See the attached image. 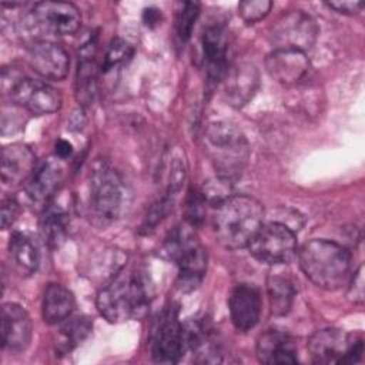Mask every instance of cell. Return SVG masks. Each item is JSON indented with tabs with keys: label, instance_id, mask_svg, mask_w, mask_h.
<instances>
[{
	"label": "cell",
	"instance_id": "6da1fadb",
	"mask_svg": "<svg viewBox=\"0 0 365 365\" xmlns=\"http://www.w3.org/2000/svg\"><path fill=\"white\" fill-rule=\"evenodd\" d=\"M151 289L145 278L135 271L121 269L97 294L98 312L113 324L141 318L148 309Z\"/></svg>",
	"mask_w": 365,
	"mask_h": 365
},
{
	"label": "cell",
	"instance_id": "7a4b0ae2",
	"mask_svg": "<svg viewBox=\"0 0 365 365\" xmlns=\"http://www.w3.org/2000/svg\"><path fill=\"white\" fill-rule=\"evenodd\" d=\"M264 221L262 204L248 195H231L214 217L217 241L228 250L248 247Z\"/></svg>",
	"mask_w": 365,
	"mask_h": 365
},
{
	"label": "cell",
	"instance_id": "3957f363",
	"mask_svg": "<svg viewBox=\"0 0 365 365\" xmlns=\"http://www.w3.org/2000/svg\"><path fill=\"white\" fill-rule=\"evenodd\" d=\"M297 254L302 272L318 288L334 291L346 281L351 255L342 245L328 240H311Z\"/></svg>",
	"mask_w": 365,
	"mask_h": 365
},
{
	"label": "cell",
	"instance_id": "277c9868",
	"mask_svg": "<svg viewBox=\"0 0 365 365\" xmlns=\"http://www.w3.org/2000/svg\"><path fill=\"white\" fill-rule=\"evenodd\" d=\"M127 200L121 175L107 163L97 161L90 173L87 210L90 221L106 227L120 218Z\"/></svg>",
	"mask_w": 365,
	"mask_h": 365
},
{
	"label": "cell",
	"instance_id": "5b68a950",
	"mask_svg": "<svg viewBox=\"0 0 365 365\" xmlns=\"http://www.w3.org/2000/svg\"><path fill=\"white\" fill-rule=\"evenodd\" d=\"M205 151L218 175L237 178L248 160V143L244 134L232 124L218 121L208 125L204 137Z\"/></svg>",
	"mask_w": 365,
	"mask_h": 365
},
{
	"label": "cell",
	"instance_id": "8992f818",
	"mask_svg": "<svg viewBox=\"0 0 365 365\" xmlns=\"http://www.w3.org/2000/svg\"><path fill=\"white\" fill-rule=\"evenodd\" d=\"M308 351L317 364H355L361 361L364 341L338 328H324L309 336Z\"/></svg>",
	"mask_w": 365,
	"mask_h": 365
},
{
	"label": "cell",
	"instance_id": "52a82bcc",
	"mask_svg": "<svg viewBox=\"0 0 365 365\" xmlns=\"http://www.w3.org/2000/svg\"><path fill=\"white\" fill-rule=\"evenodd\" d=\"M248 250L250 254L262 264H288L298 252L295 231L278 221L262 224L250 242Z\"/></svg>",
	"mask_w": 365,
	"mask_h": 365
},
{
	"label": "cell",
	"instance_id": "ba28073f",
	"mask_svg": "<svg viewBox=\"0 0 365 365\" xmlns=\"http://www.w3.org/2000/svg\"><path fill=\"white\" fill-rule=\"evenodd\" d=\"M81 24L78 9L66 1L37 3L26 17V27L36 34L68 36L74 34Z\"/></svg>",
	"mask_w": 365,
	"mask_h": 365
},
{
	"label": "cell",
	"instance_id": "9c48e42d",
	"mask_svg": "<svg viewBox=\"0 0 365 365\" xmlns=\"http://www.w3.org/2000/svg\"><path fill=\"white\" fill-rule=\"evenodd\" d=\"M317 36V23L309 14L301 10H292L282 14L271 29V41L275 48H295L305 51L312 47Z\"/></svg>",
	"mask_w": 365,
	"mask_h": 365
},
{
	"label": "cell",
	"instance_id": "30bf717a",
	"mask_svg": "<svg viewBox=\"0 0 365 365\" xmlns=\"http://www.w3.org/2000/svg\"><path fill=\"white\" fill-rule=\"evenodd\" d=\"M185 351L182 324L177 309L170 307L163 311L151 334V355L163 364L177 362Z\"/></svg>",
	"mask_w": 365,
	"mask_h": 365
},
{
	"label": "cell",
	"instance_id": "8fae6325",
	"mask_svg": "<svg viewBox=\"0 0 365 365\" xmlns=\"http://www.w3.org/2000/svg\"><path fill=\"white\" fill-rule=\"evenodd\" d=\"M10 94L19 107L36 115L51 114L61 107L58 90L40 80L20 77L11 83Z\"/></svg>",
	"mask_w": 365,
	"mask_h": 365
},
{
	"label": "cell",
	"instance_id": "7c38bea8",
	"mask_svg": "<svg viewBox=\"0 0 365 365\" xmlns=\"http://www.w3.org/2000/svg\"><path fill=\"white\" fill-rule=\"evenodd\" d=\"M230 36L222 24L208 26L202 34V56L210 84L222 80L228 71Z\"/></svg>",
	"mask_w": 365,
	"mask_h": 365
},
{
	"label": "cell",
	"instance_id": "4fadbf2b",
	"mask_svg": "<svg viewBox=\"0 0 365 365\" xmlns=\"http://www.w3.org/2000/svg\"><path fill=\"white\" fill-rule=\"evenodd\" d=\"M30 67L44 78L63 80L70 67L67 51L51 40H37L29 48Z\"/></svg>",
	"mask_w": 365,
	"mask_h": 365
},
{
	"label": "cell",
	"instance_id": "5bb4252c",
	"mask_svg": "<svg viewBox=\"0 0 365 365\" xmlns=\"http://www.w3.org/2000/svg\"><path fill=\"white\" fill-rule=\"evenodd\" d=\"M185 349H190L201 362H218L221 344L210 319L195 317L182 324Z\"/></svg>",
	"mask_w": 365,
	"mask_h": 365
},
{
	"label": "cell",
	"instance_id": "9a60e30c",
	"mask_svg": "<svg viewBox=\"0 0 365 365\" xmlns=\"http://www.w3.org/2000/svg\"><path fill=\"white\" fill-rule=\"evenodd\" d=\"M31 319L27 311L14 302L1 307V345L10 352H23L31 341Z\"/></svg>",
	"mask_w": 365,
	"mask_h": 365
},
{
	"label": "cell",
	"instance_id": "2e32d148",
	"mask_svg": "<svg viewBox=\"0 0 365 365\" xmlns=\"http://www.w3.org/2000/svg\"><path fill=\"white\" fill-rule=\"evenodd\" d=\"M268 74L278 83L289 86L298 83L309 70L305 51L295 48H274L265 58Z\"/></svg>",
	"mask_w": 365,
	"mask_h": 365
},
{
	"label": "cell",
	"instance_id": "e0dca14e",
	"mask_svg": "<svg viewBox=\"0 0 365 365\" xmlns=\"http://www.w3.org/2000/svg\"><path fill=\"white\" fill-rule=\"evenodd\" d=\"M231 322L240 332L254 328L261 314L259 291L251 284L237 285L228 299Z\"/></svg>",
	"mask_w": 365,
	"mask_h": 365
},
{
	"label": "cell",
	"instance_id": "ac0fdd59",
	"mask_svg": "<svg viewBox=\"0 0 365 365\" xmlns=\"http://www.w3.org/2000/svg\"><path fill=\"white\" fill-rule=\"evenodd\" d=\"M64 178V165L60 158H47L36 165L31 177L26 182L29 200L36 205H44L58 190Z\"/></svg>",
	"mask_w": 365,
	"mask_h": 365
},
{
	"label": "cell",
	"instance_id": "d6986e66",
	"mask_svg": "<svg viewBox=\"0 0 365 365\" xmlns=\"http://www.w3.org/2000/svg\"><path fill=\"white\" fill-rule=\"evenodd\" d=\"M259 86V74L254 64L240 63L228 68L224 77V94L234 107L248 104Z\"/></svg>",
	"mask_w": 365,
	"mask_h": 365
},
{
	"label": "cell",
	"instance_id": "ffe728a7",
	"mask_svg": "<svg viewBox=\"0 0 365 365\" xmlns=\"http://www.w3.org/2000/svg\"><path fill=\"white\" fill-rule=\"evenodd\" d=\"M34 153L21 143H14L1 151V180L4 185L16 187L27 182L36 170Z\"/></svg>",
	"mask_w": 365,
	"mask_h": 365
},
{
	"label": "cell",
	"instance_id": "44dd1931",
	"mask_svg": "<svg viewBox=\"0 0 365 365\" xmlns=\"http://www.w3.org/2000/svg\"><path fill=\"white\" fill-rule=\"evenodd\" d=\"M257 356L264 364H295L297 351L288 334L278 329H268L257 341Z\"/></svg>",
	"mask_w": 365,
	"mask_h": 365
},
{
	"label": "cell",
	"instance_id": "7402d4cb",
	"mask_svg": "<svg viewBox=\"0 0 365 365\" xmlns=\"http://www.w3.org/2000/svg\"><path fill=\"white\" fill-rule=\"evenodd\" d=\"M178 278L177 285L182 292L195 289L207 271V251L195 241L177 259Z\"/></svg>",
	"mask_w": 365,
	"mask_h": 365
},
{
	"label": "cell",
	"instance_id": "603a6c76",
	"mask_svg": "<svg viewBox=\"0 0 365 365\" xmlns=\"http://www.w3.org/2000/svg\"><path fill=\"white\" fill-rule=\"evenodd\" d=\"M76 307L74 295L60 284H50L43 297L41 314L44 322L57 325L71 317Z\"/></svg>",
	"mask_w": 365,
	"mask_h": 365
},
{
	"label": "cell",
	"instance_id": "cb8c5ba5",
	"mask_svg": "<svg viewBox=\"0 0 365 365\" xmlns=\"http://www.w3.org/2000/svg\"><path fill=\"white\" fill-rule=\"evenodd\" d=\"M97 86V70L94 64V41L83 47L76 74V97L78 104L87 107L93 103Z\"/></svg>",
	"mask_w": 365,
	"mask_h": 365
},
{
	"label": "cell",
	"instance_id": "d4e9b609",
	"mask_svg": "<svg viewBox=\"0 0 365 365\" xmlns=\"http://www.w3.org/2000/svg\"><path fill=\"white\" fill-rule=\"evenodd\" d=\"M10 257L23 275H31L38 268L40 254L37 244L27 232H14L9 242Z\"/></svg>",
	"mask_w": 365,
	"mask_h": 365
},
{
	"label": "cell",
	"instance_id": "484cf974",
	"mask_svg": "<svg viewBox=\"0 0 365 365\" xmlns=\"http://www.w3.org/2000/svg\"><path fill=\"white\" fill-rule=\"evenodd\" d=\"M267 292L271 314L281 317L289 312L295 298V287L288 277L281 274L268 275Z\"/></svg>",
	"mask_w": 365,
	"mask_h": 365
},
{
	"label": "cell",
	"instance_id": "4316f807",
	"mask_svg": "<svg viewBox=\"0 0 365 365\" xmlns=\"http://www.w3.org/2000/svg\"><path fill=\"white\" fill-rule=\"evenodd\" d=\"M66 321L67 322L60 328V341H58V348L64 352L71 351L78 344H81L88 336L93 328L91 321L84 315H77L73 318L70 317Z\"/></svg>",
	"mask_w": 365,
	"mask_h": 365
},
{
	"label": "cell",
	"instance_id": "83f0119b",
	"mask_svg": "<svg viewBox=\"0 0 365 365\" xmlns=\"http://www.w3.org/2000/svg\"><path fill=\"white\" fill-rule=\"evenodd\" d=\"M44 241L50 248H58L67 235V215L60 208L47 210L41 222Z\"/></svg>",
	"mask_w": 365,
	"mask_h": 365
},
{
	"label": "cell",
	"instance_id": "f1b7e54d",
	"mask_svg": "<svg viewBox=\"0 0 365 365\" xmlns=\"http://www.w3.org/2000/svg\"><path fill=\"white\" fill-rule=\"evenodd\" d=\"M200 194L205 204L220 207L224 201H227L232 195L231 180L221 175L210 178L204 182Z\"/></svg>",
	"mask_w": 365,
	"mask_h": 365
},
{
	"label": "cell",
	"instance_id": "f546056e",
	"mask_svg": "<svg viewBox=\"0 0 365 365\" xmlns=\"http://www.w3.org/2000/svg\"><path fill=\"white\" fill-rule=\"evenodd\" d=\"M198 16H200L198 3H194V1L184 3L177 17V34L181 38V41H187L191 37Z\"/></svg>",
	"mask_w": 365,
	"mask_h": 365
},
{
	"label": "cell",
	"instance_id": "4dcf8cb0",
	"mask_svg": "<svg viewBox=\"0 0 365 365\" xmlns=\"http://www.w3.org/2000/svg\"><path fill=\"white\" fill-rule=\"evenodd\" d=\"M272 3L268 0H245L238 4V14L247 24L262 20L271 10Z\"/></svg>",
	"mask_w": 365,
	"mask_h": 365
},
{
	"label": "cell",
	"instance_id": "1f68e13d",
	"mask_svg": "<svg viewBox=\"0 0 365 365\" xmlns=\"http://www.w3.org/2000/svg\"><path fill=\"white\" fill-rule=\"evenodd\" d=\"M133 54V48L131 46L121 40V38H115L110 43L106 57H104V63H103V70L108 71L111 68H115L117 66L123 64L125 60H128Z\"/></svg>",
	"mask_w": 365,
	"mask_h": 365
},
{
	"label": "cell",
	"instance_id": "d6a6232c",
	"mask_svg": "<svg viewBox=\"0 0 365 365\" xmlns=\"http://www.w3.org/2000/svg\"><path fill=\"white\" fill-rule=\"evenodd\" d=\"M204 200L200 192H191L187 201V218L190 225H197L204 218Z\"/></svg>",
	"mask_w": 365,
	"mask_h": 365
},
{
	"label": "cell",
	"instance_id": "836d02e7",
	"mask_svg": "<svg viewBox=\"0 0 365 365\" xmlns=\"http://www.w3.org/2000/svg\"><path fill=\"white\" fill-rule=\"evenodd\" d=\"M19 211H20L19 204L14 200L9 198L3 201L1 204V228L3 230H7L14 224V221L19 217Z\"/></svg>",
	"mask_w": 365,
	"mask_h": 365
},
{
	"label": "cell",
	"instance_id": "e575fe53",
	"mask_svg": "<svg viewBox=\"0 0 365 365\" xmlns=\"http://www.w3.org/2000/svg\"><path fill=\"white\" fill-rule=\"evenodd\" d=\"M348 297L355 304H362L364 302V265H361L356 269V272L352 278V282L349 285Z\"/></svg>",
	"mask_w": 365,
	"mask_h": 365
},
{
	"label": "cell",
	"instance_id": "d590c367",
	"mask_svg": "<svg viewBox=\"0 0 365 365\" xmlns=\"http://www.w3.org/2000/svg\"><path fill=\"white\" fill-rule=\"evenodd\" d=\"M327 6L332 10H335L336 13H341V14H348V16H352V14H356L361 11V9L364 7V3L362 1H349V0H338V1H328Z\"/></svg>",
	"mask_w": 365,
	"mask_h": 365
},
{
	"label": "cell",
	"instance_id": "8d00e7d4",
	"mask_svg": "<svg viewBox=\"0 0 365 365\" xmlns=\"http://www.w3.org/2000/svg\"><path fill=\"white\" fill-rule=\"evenodd\" d=\"M160 20H161V13H160L158 9H155V7H148V9L144 10V13H143V21H144L145 26L154 27V26H157V24L160 23Z\"/></svg>",
	"mask_w": 365,
	"mask_h": 365
},
{
	"label": "cell",
	"instance_id": "74e56055",
	"mask_svg": "<svg viewBox=\"0 0 365 365\" xmlns=\"http://www.w3.org/2000/svg\"><path fill=\"white\" fill-rule=\"evenodd\" d=\"M54 148H56V157L60 158V160L67 158L73 153V145L67 140H58L56 143Z\"/></svg>",
	"mask_w": 365,
	"mask_h": 365
}]
</instances>
